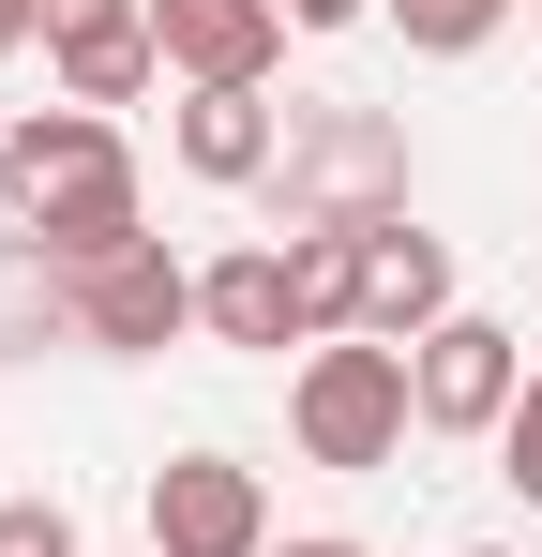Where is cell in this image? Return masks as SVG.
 <instances>
[{
    "instance_id": "6da1fadb",
    "label": "cell",
    "mask_w": 542,
    "mask_h": 557,
    "mask_svg": "<svg viewBox=\"0 0 542 557\" xmlns=\"http://www.w3.org/2000/svg\"><path fill=\"white\" fill-rule=\"evenodd\" d=\"M0 211H15V242H30L61 286L151 242V182H136V151H121L106 106H30V121H0Z\"/></svg>"
},
{
    "instance_id": "7a4b0ae2",
    "label": "cell",
    "mask_w": 542,
    "mask_h": 557,
    "mask_svg": "<svg viewBox=\"0 0 542 557\" xmlns=\"http://www.w3.org/2000/svg\"><path fill=\"white\" fill-rule=\"evenodd\" d=\"M286 437H301V467H392L407 437H422L407 347H377V332L301 347V362H286Z\"/></svg>"
},
{
    "instance_id": "3957f363",
    "label": "cell",
    "mask_w": 542,
    "mask_h": 557,
    "mask_svg": "<svg viewBox=\"0 0 542 557\" xmlns=\"http://www.w3.org/2000/svg\"><path fill=\"white\" fill-rule=\"evenodd\" d=\"M271 226H392L407 211V136L377 106H301L286 121V166H271Z\"/></svg>"
},
{
    "instance_id": "277c9868",
    "label": "cell",
    "mask_w": 542,
    "mask_h": 557,
    "mask_svg": "<svg viewBox=\"0 0 542 557\" xmlns=\"http://www.w3.org/2000/svg\"><path fill=\"white\" fill-rule=\"evenodd\" d=\"M407 392H422V437H497L513 392H528V332H497V317H438V332L407 347Z\"/></svg>"
},
{
    "instance_id": "5b68a950",
    "label": "cell",
    "mask_w": 542,
    "mask_h": 557,
    "mask_svg": "<svg viewBox=\"0 0 542 557\" xmlns=\"http://www.w3.org/2000/svg\"><path fill=\"white\" fill-rule=\"evenodd\" d=\"M181 332H196V272H181L167 242H136V257L76 272V347H106V362H151V347H181Z\"/></svg>"
},
{
    "instance_id": "8992f818",
    "label": "cell",
    "mask_w": 542,
    "mask_h": 557,
    "mask_svg": "<svg viewBox=\"0 0 542 557\" xmlns=\"http://www.w3.org/2000/svg\"><path fill=\"white\" fill-rule=\"evenodd\" d=\"M151 557H271V497H257V467H226V453L151 467Z\"/></svg>"
},
{
    "instance_id": "52a82bcc",
    "label": "cell",
    "mask_w": 542,
    "mask_h": 557,
    "mask_svg": "<svg viewBox=\"0 0 542 557\" xmlns=\"http://www.w3.org/2000/svg\"><path fill=\"white\" fill-rule=\"evenodd\" d=\"M151 46H167L181 91H271V61H286V0H151Z\"/></svg>"
},
{
    "instance_id": "ba28073f",
    "label": "cell",
    "mask_w": 542,
    "mask_h": 557,
    "mask_svg": "<svg viewBox=\"0 0 542 557\" xmlns=\"http://www.w3.org/2000/svg\"><path fill=\"white\" fill-rule=\"evenodd\" d=\"M167 151H181V182L257 196L271 166H286V106H271V91H181L167 106Z\"/></svg>"
},
{
    "instance_id": "9c48e42d",
    "label": "cell",
    "mask_w": 542,
    "mask_h": 557,
    "mask_svg": "<svg viewBox=\"0 0 542 557\" xmlns=\"http://www.w3.org/2000/svg\"><path fill=\"white\" fill-rule=\"evenodd\" d=\"M438 317H467V301H452V242L407 226V211L361 226V332H377V347H422Z\"/></svg>"
},
{
    "instance_id": "30bf717a",
    "label": "cell",
    "mask_w": 542,
    "mask_h": 557,
    "mask_svg": "<svg viewBox=\"0 0 542 557\" xmlns=\"http://www.w3.org/2000/svg\"><path fill=\"white\" fill-rule=\"evenodd\" d=\"M196 332H211V347H257V362H286V347H301L286 242H242V257H211V272H196Z\"/></svg>"
},
{
    "instance_id": "8fae6325",
    "label": "cell",
    "mask_w": 542,
    "mask_h": 557,
    "mask_svg": "<svg viewBox=\"0 0 542 557\" xmlns=\"http://www.w3.org/2000/svg\"><path fill=\"white\" fill-rule=\"evenodd\" d=\"M46 61H61V106H136L151 76H167L151 15H106V30H76V46H46Z\"/></svg>"
},
{
    "instance_id": "7c38bea8",
    "label": "cell",
    "mask_w": 542,
    "mask_h": 557,
    "mask_svg": "<svg viewBox=\"0 0 542 557\" xmlns=\"http://www.w3.org/2000/svg\"><path fill=\"white\" fill-rule=\"evenodd\" d=\"M46 317H76V286H61L15 226H0V347H46Z\"/></svg>"
},
{
    "instance_id": "4fadbf2b",
    "label": "cell",
    "mask_w": 542,
    "mask_h": 557,
    "mask_svg": "<svg viewBox=\"0 0 542 557\" xmlns=\"http://www.w3.org/2000/svg\"><path fill=\"white\" fill-rule=\"evenodd\" d=\"M513 15H528V0H392V30H407L422 61H467V46H497Z\"/></svg>"
},
{
    "instance_id": "5bb4252c",
    "label": "cell",
    "mask_w": 542,
    "mask_h": 557,
    "mask_svg": "<svg viewBox=\"0 0 542 557\" xmlns=\"http://www.w3.org/2000/svg\"><path fill=\"white\" fill-rule=\"evenodd\" d=\"M0 557H90L61 497H0Z\"/></svg>"
},
{
    "instance_id": "9a60e30c",
    "label": "cell",
    "mask_w": 542,
    "mask_h": 557,
    "mask_svg": "<svg viewBox=\"0 0 542 557\" xmlns=\"http://www.w3.org/2000/svg\"><path fill=\"white\" fill-rule=\"evenodd\" d=\"M497 482H513V497L542 512V376L513 392V422H497Z\"/></svg>"
},
{
    "instance_id": "2e32d148",
    "label": "cell",
    "mask_w": 542,
    "mask_h": 557,
    "mask_svg": "<svg viewBox=\"0 0 542 557\" xmlns=\"http://www.w3.org/2000/svg\"><path fill=\"white\" fill-rule=\"evenodd\" d=\"M106 15H151V0H46V46H76V30H106Z\"/></svg>"
},
{
    "instance_id": "e0dca14e",
    "label": "cell",
    "mask_w": 542,
    "mask_h": 557,
    "mask_svg": "<svg viewBox=\"0 0 542 557\" xmlns=\"http://www.w3.org/2000/svg\"><path fill=\"white\" fill-rule=\"evenodd\" d=\"M361 15H392V0H286V30H361Z\"/></svg>"
},
{
    "instance_id": "ac0fdd59",
    "label": "cell",
    "mask_w": 542,
    "mask_h": 557,
    "mask_svg": "<svg viewBox=\"0 0 542 557\" xmlns=\"http://www.w3.org/2000/svg\"><path fill=\"white\" fill-rule=\"evenodd\" d=\"M30 30H46V0H0V61H15V46H30Z\"/></svg>"
},
{
    "instance_id": "d6986e66",
    "label": "cell",
    "mask_w": 542,
    "mask_h": 557,
    "mask_svg": "<svg viewBox=\"0 0 542 557\" xmlns=\"http://www.w3.org/2000/svg\"><path fill=\"white\" fill-rule=\"evenodd\" d=\"M271 557H361V543H347V528H301V543H271Z\"/></svg>"
},
{
    "instance_id": "ffe728a7",
    "label": "cell",
    "mask_w": 542,
    "mask_h": 557,
    "mask_svg": "<svg viewBox=\"0 0 542 557\" xmlns=\"http://www.w3.org/2000/svg\"><path fill=\"white\" fill-rule=\"evenodd\" d=\"M467 557H513V543H467Z\"/></svg>"
},
{
    "instance_id": "44dd1931",
    "label": "cell",
    "mask_w": 542,
    "mask_h": 557,
    "mask_svg": "<svg viewBox=\"0 0 542 557\" xmlns=\"http://www.w3.org/2000/svg\"><path fill=\"white\" fill-rule=\"evenodd\" d=\"M528 15H542V0H528Z\"/></svg>"
}]
</instances>
